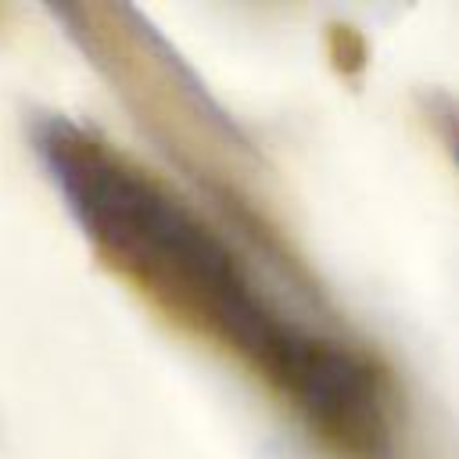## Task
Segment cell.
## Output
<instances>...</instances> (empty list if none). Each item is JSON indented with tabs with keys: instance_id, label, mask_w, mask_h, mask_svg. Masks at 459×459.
<instances>
[{
	"instance_id": "1",
	"label": "cell",
	"mask_w": 459,
	"mask_h": 459,
	"mask_svg": "<svg viewBox=\"0 0 459 459\" xmlns=\"http://www.w3.org/2000/svg\"><path fill=\"white\" fill-rule=\"evenodd\" d=\"M29 147L93 255L147 305L247 369L341 459H394L387 369L323 316L287 305L222 222L68 115H36Z\"/></svg>"
},
{
	"instance_id": "2",
	"label": "cell",
	"mask_w": 459,
	"mask_h": 459,
	"mask_svg": "<svg viewBox=\"0 0 459 459\" xmlns=\"http://www.w3.org/2000/svg\"><path fill=\"white\" fill-rule=\"evenodd\" d=\"M54 18L65 22V36L186 172L204 179L226 204L240 197L244 179L258 172V151L140 11L79 4L54 7Z\"/></svg>"
}]
</instances>
